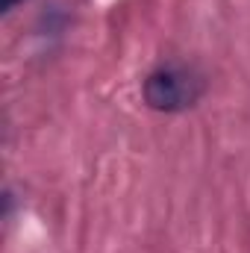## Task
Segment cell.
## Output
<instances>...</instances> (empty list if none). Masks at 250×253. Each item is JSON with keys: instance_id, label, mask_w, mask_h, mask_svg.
I'll list each match as a JSON object with an SVG mask.
<instances>
[{"instance_id": "cell-1", "label": "cell", "mask_w": 250, "mask_h": 253, "mask_svg": "<svg viewBox=\"0 0 250 253\" xmlns=\"http://www.w3.org/2000/svg\"><path fill=\"white\" fill-rule=\"evenodd\" d=\"M203 94V80L183 65H165L156 68L144 80V100L150 109L159 112H180L200 100Z\"/></svg>"}, {"instance_id": "cell-2", "label": "cell", "mask_w": 250, "mask_h": 253, "mask_svg": "<svg viewBox=\"0 0 250 253\" xmlns=\"http://www.w3.org/2000/svg\"><path fill=\"white\" fill-rule=\"evenodd\" d=\"M15 3H21V0H0V6H3V12H9Z\"/></svg>"}]
</instances>
